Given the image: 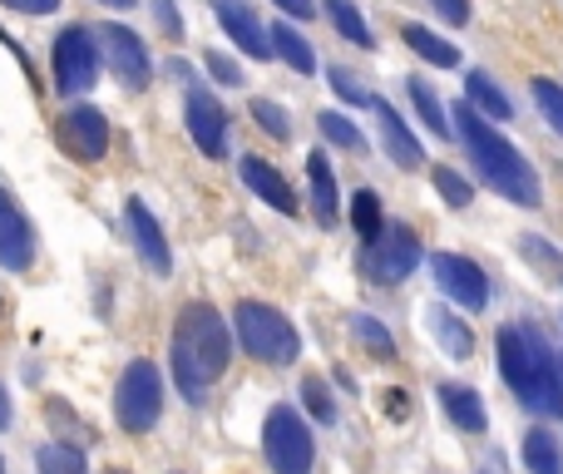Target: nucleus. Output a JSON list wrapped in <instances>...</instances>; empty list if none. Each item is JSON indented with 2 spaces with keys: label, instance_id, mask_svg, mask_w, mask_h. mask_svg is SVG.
I'll return each mask as SVG.
<instances>
[{
  "label": "nucleus",
  "instance_id": "obj_1",
  "mask_svg": "<svg viewBox=\"0 0 563 474\" xmlns=\"http://www.w3.org/2000/svg\"><path fill=\"white\" fill-rule=\"evenodd\" d=\"M499 375L529 415H563V375L559 351L533 326H499Z\"/></svg>",
  "mask_w": 563,
  "mask_h": 474
},
{
  "label": "nucleus",
  "instance_id": "obj_2",
  "mask_svg": "<svg viewBox=\"0 0 563 474\" xmlns=\"http://www.w3.org/2000/svg\"><path fill=\"white\" fill-rule=\"evenodd\" d=\"M454 134H460L464 148H470L484 188H494L499 198H509V203H519V207H539L543 203L539 173L529 168V158H523L484 114H474L470 104H460L454 109Z\"/></svg>",
  "mask_w": 563,
  "mask_h": 474
},
{
  "label": "nucleus",
  "instance_id": "obj_3",
  "mask_svg": "<svg viewBox=\"0 0 563 474\" xmlns=\"http://www.w3.org/2000/svg\"><path fill=\"white\" fill-rule=\"evenodd\" d=\"M233 361V341H227L223 316L207 302L183 306L173 326V381L188 400H203V391L227 371Z\"/></svg>",
  "mask_w": 563,
  "mask_h": 474
},
{
  "label": "nucleus",
  "instance_id": "obj_4",
  "mask_svg": "<svg viewBox=\"0 0 563 474\" xmlns=\"http://www.w3.org/2000/svg\"><path fill=\"white\" fill-rule=\"evenodd\" d=\"M233 331H237V341H243V351L252 356V361L292 365L296 356H302V336H296V326L267 302H237Z\"/></svg>",
  "mask_w": 563,
  "mask_h": 474
},
{
  "label": "nucleus",
  "instance_id": "obj_5",
  "mask_svg": "<svg viewBox=\"0 0 563 474\" xmlns=\"http://www.w3.org/2000/svg\"><path fill=\"white\" fill-rule=\"evenodd\" d=\"M262 454L272 464V474H312L316 440L306 430V420L292 405H272L262 420Z\"/></svg>",
  "mask_w": 563,
  "mask_h": 474
},
{
  "label": "nucleus",
  "instance_id": "obj_6",
  "mask_svg": "<svg viewBox=\"0 0 563 474\" xmlns=\"http://www.w3.org/2000/svg\"><path fill=\"white\" fill-rule=\"evenodd\" d=\"M114 415L128 435H148L158 425V415H164V375H158L154 361H134L119 375Z\"/></svg>",
  "mask_w": 563,
  "mask_h": 474
},
{
  "label": "nucleus",
  "instance_id": "obj_7",
  "mask_svg": "<svg viewBox=\"0 0 563 474\" xmlns=\"http://www.w3.org/2000/svg\"><path fill=\"white\" fill-rule=\"evenodd\" d=\"M99 65H104V55H99V35L89 25H69V30L55 35V84H59V94H85V89L99 79Z\"/></svg>",
  "mask_w": 563,
  "mask_h": 474
},
{
  "label": "nucleus",
  "instance_id": "obj_8",
  "mask_svg": "<svg viewBox=\"0 0 563 474\" xmlns=\"http://www.w3.org/2000/svg\"><path fill=\"white\" fill-rule=\"evenodd\" d=\"M415 262H420V237H415L410 227H401V223L381 227V237L361 247V272L371 276V282H381V286L405 282V276L415 272Z\"/></svg>",
  "mask_w": 563,
  "mask_h": 474
},
{
  "label": "nucleus",
  "instance_id": "obj_9",
  "mask_svg": "<svg viewBox=\"0 0 563 474\" xmlns=\"http://www.w3.org/2000/svg\"><path fill=\"white\" fill-rule=\"evenodd\" d=\"M430 272H435V286H440L450 302L470 306V312H484V306H489V276H484L480 262L454 257V252H435L430 257Z\"/></svg>",
  "mask_w": 563,
  "mask_h": 474
},
{
  "label": "nucleus",
  "instance_id": "obj_10",
  "mask_svg": "<svg viewBox=\"0 0 563 474\" xmlns=\"http://www.w3.org/2000/svg\"><path fill=\"white\" fill-rule=\"evenodd\" d=\"M59 148L75 163H99L109 154V124L94 104H75L59 114Z\"/></svg>",
  "mask_w": 563,
  "mask_h": 474
},
{
  "label": "nucleus",
  "instance_id": "obj_11",
  "mask_svg": "<svg viewBox=\"0 0 563 474\" xmlns=\"http://www.w3.org/2000/svg\"><path fill=\"white\" fill-rule=\"evenodd\" d=\"M0 267L5 272H30L35 267V227H30L25 207L15 203L5 183H0Z\"/></svg>",
  "mask_w": 563,
  "mask_h": 474
},
{
  "label": "nucleus",
  "instance_id": "obj_12",
  "mask_svg": "<svg viewBox=\"0 0 563 474\" xmlns=\"http://www.w3.org/2000/svg\"><path fill=\"white\" fill-rule=\"evenodd\" d=\"M99 55H104V65L114 69L128 89H144L148 75H154L144 40H138L134 30H124V25H104V30H99Z\"/></svg>",
  "mask_w": 563,
  "mask_h": 474
},
{
  "label": "nucleus",
  "instance_id": "obj_13",
  "mask_svg": "<svg viewBox=\"0 0 563 474\" xmlns=\"http://www.w3.org/2000/svg\"><path fill=\"white\" fill-rule=\"evenodd\" d=\"M124 217H128V237H134V252L144 257L148 272H158V276L173 272V252H168V237H164V227H158V217L148 213L144 198H128V203H124Z\"/></svg>",
  "mask_w": 563,
  "mask_h": 474
},
{
  "label": "nucleus",
  "instance_id": "obj_14",
  "mask_svg": "<svg viewBox=\"0 0 563 474\" xmlns=\"http://www.w3.org/2000/svg\"><path fill=\"white\" fill-rule=\"evenodd\" d=\"M188 134H193V144L203 148V158H223L227 154V114L223 104H217L213 94H203V89H188Z\"/></svg>",
  "mask_w": 563,
  "mask_h": 474
},
{
  "label": "nucleus",
  "instance_id": "obj_15",
  "mask_svg": "<svg viewBox=\"0 0 563 474\" xmlns=\"http://www.w3.org/2000/svg\"><path fill=\"white\" fill-rule=\"evenodd\" d=\"M213 15L217 25L233 35V45L252 59H272V40H267V25L243 5V0H213Z\"/></svg>",
  "mask_w": 563,
  "mask_h": 474
},
{
  "label": "nucleus",
  "instance_id": "obj_16",
  "mask_svg": "<svg viewBox=\"0 0 563 474\" xmlns=\"http://www.w3.org/2000/svg\"><path fill=\"white\" fill-rule=\"evenodd\" d=\"M371 109H375V124H381L385 158H391V163H401L405 173H415V168L425 163V148L415 144V134L405 128V119L395 114V104H385V99H371Z\"/></svg>",
  "mask_w": 563,
  "mask_h": 474
},
{
  "label": "nucleus",
  "instance_id": "obj_17",
  "mask_svg": "<svg viewBox=\"0 0 563 474\" xmlns=\"http://www.w3.org/2000/svg\"><path fill=\"white\" fill-rule=\"evenodd\" d=\"M435 400H440V410L450 415L464 435H484L489 415H484L480 391H470V385H460V381H440V385H435Z\"/></svg>",
  "mask_w": 563,
  "mask_h": 474
},
{
  "label": "nucleus",
  "instance_id": "obj_18",
  "mask_svg": "<svg viewBox=\"0 0 563 474\" xmlns=\"http://www.w3.org/2000/svg\"><path fill=\"white\" fill-rule=\"evenodd\" d=\"M243 183L252 188L257 198H262L267 207H277V213H296V193H292V183H286L282 173H277L272 163H262V158H252V154H243Z\"/></svg>",
  "mask_w": 563,
  "mask_h": 474
},
{
  "label": "nucleus",
  "instance_id": "obj_19",
  "mask_svg": "<svg viewBox=\"0 0 563 474\" xmlns=\"http://www.w3.org/2000/svg\"><path fill=\"white\" fill-rule=\"evenodd\" d=\"M306 183H312V213L322 227L336 223V173L331 163H326V154L316 148V154H306Z\"/></svg>",
  "mask_w": 563,
  "mask_h": 474
},
{
  "label": "nucleus",
  "instance_id": "obj_20",
  "mask_svg": "<svg viewBox=\"0 0 563 474\" xmlns=\"http://www.w3.org/2000/svg\"><path fill=\"white\" fill-rule=\"evenodd\" d=\"M464 104L474 109V114H484L489 124H499V119H509V99H504V89L494 84L484 69H470V79H464Z\"/></svg>",
  "mask_w": 563,
  "mask_h": 474
},
{
  "label": "nucleus",
  "instance_id": "obj_21",
  "mask_svg": "<svg viewBox=\"0 0 563 474\" xmlns=\"http://www.w3.org/2000/svg\"><path fill=\"white\" fill-rule=\"evenodd\" d=\"M430 331H435V341H440V351L454 356V361H470L474 356L470 326H464L454 312H444V306H430Z\"/></svg>",
  "mask_w": 563,
  "mask_h": 474
},
{
  "label": "nucleus",
  "instance_id": "obj_22",
  "mask_svg": "<svg viewBox=\"0 0 563 474\" xmlns=\"http://www.w3.org/2000/svg\"><path fill=\"white\" fill-rule=\"evenodd\" d=\"M267 40H272V55H282L296 75H312V69H316V49L306 45L302 30H292V25H282V20H277V25L267 30Z\"/></svg>",
  "mask_w": 563,
  "mask_h": 474
},
{
  "label": "nucleus",
  "instance_id": "obj_23",
  "mask_svg": "<svg viewBox=\"0 0 563 474\" xmlns=\"http://www.w3.org/2000/svg\"><path fill=\"white\" fill-rule=\"evenodd\" d=\"M401 40L415 49L420 59H430V65H440V69H454L460 65V49L450 45V40H440L435 30H425V25H401Z\"/></svg>",
  "mask_w": 563,
  "mask_h": 474
},
{
  "label": "nucleus",
  "instance_id": "obj_24",
  "mask_svg": "<svg viewBox=\"0 0 563 474\" xmlns=\"http://www.w3.org/2000/svg\"><path fill=\"white\" fill-rule=\"evenodd\" d=\"M523 464H529V474H563L559 435H549V430H529V435H523Z\"/></svg>",
  "mask_w": 563,
  "mask_h": 474
},
{
  "label": "nucleus",
  "instance_id": "obj_25",
  "mask_svg": "<svg viewBox=\"0 0 563 474\" xmlns=\"http://www.w3.org/2000/svg\"><path fill=\"white\" fill-rule=\"evenodd\" d=\"M35 470L40 474H89L85 470V450L79 444H65V440H45L35 450Z\"/></svg>",
  "mask_w": 563,
  "mask_h": 474
},
{
  "label": "nucleus",
  "instance_id": "obj_26",
  "mask_svg": "<svg viewBox=\"0 0 563 474\" xmlns=\"http://www.w3.org/2000/svg\"><path fill=\"white\" fill-rule=\"evenodd\" d=\"M410 104H415V114L425 119V128L430 134H440V138H454V124H450V114H444V104L435 99V89L425 84V79H410Z\"/></svg>",
  "mask_w": 563,
  "mask_h": 474
},
{
  "label": "nucleus",
  "instance_id": "obj_27",
  "mask_svg": "<svg viewBox=\"0 0 563 474\" xmlns=\"http://www.w3.org/2000/svg\"><path fill=\"white\" fill-rule=\"evenodd\" d=\"M326 20H331L336 30H341L351 45H361V49H375V40H371V25L361 20V10L351 5V0H326Z\"/></svg>",
  "mask_w": 563,
  "mask_h": 474
},
{
  "label": "nucleus",
  "instance_id": "obj_28",
  "mask_svg": "<svg viewBox=\"0 0 563 474\" xmlns=\"http://www.w3.org/2000/svg\"><path fill=\"white\" fill-rule=\"evenodd\" d=\"M316 128H322V138H326V144H336V148H351V154H365V138H361V128H356L351 119L341 114V109H322V119H316Z\"/></svg>",
  "mask_w": 563,
  "mask_h": 474
},
{
  "label": "nucleus",
  "instance_id": "obj_29",
  "mask_svg": "<svg viewBox=\"0 0 563 474\" xmlns=\"http://www.w3.org/2000/svg\"><path fill=\"white\" fill-rule=\"evenodd\" d=\"M351 223H356V237H361V242H375V237H381V198L371 193V188H361V193L351 198Z\"/></svg>",
  "mask_w": 563,
  "mask_h": 474
},
{
  "label": "nucleus",
  "instance_id": "obj_30",
  "mask_svg": "<svg viewBox=\"0 0 563 474\" xmlns=\"http://www.w3.org/2000/svg\"><path fill=\"white\" fill-rule=\"evenodd\" d=\"M529 89H533V104H539V114L549 119V128H553V134H563V89L553 84L549 75H533Z\"/></svg>",
  "mask_w": 563,
  "mask_h": 474
},
{
  "label": "nucleus",
  "instance_id": "obj_31",
  "mask_svg": "<svg viewBox=\"0 0 563 474\" xmlns=\"http://www.w3.org/2000/svg\"><path fill=\"white\" fill-rule=\"evenodd\" d=\"M351 331H356V341H361L365 351L375 356V361H391V356H395L391 331H385V326L375 321V316H356V321H351Z\"/></svg>",
  "mask_w": 563,
  "mask_h": 474
},
{
  "label": "nucleus",
  "instance_id": "obj_32",
  "mask_svg": "<svg viewBox=\"0 0 563 474\" xmlns=\"http://www.w3.org/2000/svg\"><path fill=\"white\" fill-rule=\"evenodd\" d=\"M519 252L529 257L533 267H543V276H549V282H563V257L553 252V247L543 242L539 233H523V237H519Z\"/></svg>",
  "mask_w": 563,
  "mask_h": 474
},
{
  "label": "nucleus",
  "instance_id": "obj_33",
  "mask_svg": "<svg viewBox=\"0 0 563 474\" xmlns=\"http://www.w3.org/2000/svg\"><path fill=\"white\" fill-rule=\"evenodd\" d=\"M430 183H435V193H440L450 207H470L474 188H470V178H460V173H454V168H435V173H430Z\"/></svg>",
  "mask_w": 563,
  "mask_h": 474
},
{
  "label": "nucleus",
  "instance_id": "obj_34",
  "mask_svg": "<svg viewBox=\"0 0 563 474\" xmlns=\"http://www.w3.org/2000/svg\"><path fill=\"white\" fill-rule=\"evenodd\" d=\"M252 119L262 124V134H272V138H292V119H286V109L282 104H272V99H252Z\"/></svg>",
  "mask_w": 563,
  "mask_h": 474
},
{
  "label": "nucleus",
  "instance_id": "obj_35",
  "mask_svg": "<svg viewBox=\"0 0 563 474\" xmlns=\"http://www.w3.org/2000/svg\"><path fill=\"white\" fill-rule=\"evenodd\" d=\"M302 395H306V410H312L322 425H331V420H336L331 391H326V385H322V375H306V381H302Z\"/></svg>",
  "mask_w": 563,
  "mask_h": 474
},
{
  "label": "nucleus",
  "instance_id": "obj_36",
  "mask_svg": "<svg viewBox=\"0 0 563 474\" xmlns=\"http://www.w3.org/2000/svg\"><path fill=\"white\" fill-rule=\"evenodd\" d=\"M331 89L346 99V104H356V109H361V104H371V99H375L365 84H356V75H351V69H331Z\"/></svg>",
  "mask_w": 563,
  "mask_h": 474
},
{
  "label": "nucleus",
  "instance_id": "obj_37",
  "mask_svg": "<svg viewBox=\"0 0 563 474\" xmlns=\"http://www.w3.org/2000/svg\"><path fill=\"white\" fill-rule=\"evenodd\" d=\"M430 10L444 25H470V0H430Z\"/></svg>",
  "mask_w": 563,
  "mask_h": 474
},
{
  "label": "nucleus",
  "instance_id": "obj_38",
  "mask_svg": "<svg viewBox=\"0 0 563 474\" xmlns=\"http://www.w3.org/2000/svg\"><path fill=\"white\" fill-rule=\"evenodd\" d=\"M203 65L213 69V75L223 79V84H243V69H237V65H233V59H227V55H217V49H213V55H203Z\"/></svg>",
  "mask_w": 563,
  "mask_h": 474
},
{
  "label": "nucleus",
  "instance_id": "obj_39",
  "mask_svg": "<svg viewBox=\"0 0 563 474\" xmlns=\"http://www.w3.org/2000/svg\"><path fill=\"white\" fill-rule=\"evenodd\" d=\"M154 20H158V25H164V35H168V40H178V35H183V20H178L173 0H158V5H154Z\"/></svg>",
  "mask_w": 563,
  "mask_h": 474
},
{
  "label": "nucleus",
  "instance_id": "obj_40",
  "mask_svg": "<svg viewBox=\"0 0 563 474\" xmlns=\"http://www.w3.org/2000/svg\"><path fill=\"white\" fill-rule=\"evenodd\" d=\"M385 415H391V420H410V395H405V391H385Z\"/></svg>",
  "mask_w": 563,
  "mask_h": 474
},
{
  "label": "nucleus",
  "instance_id": "obj_41",
  "mask_svg": "<svg viewBox=\"0 0 563 474\" xmlns=\"http://www.w3.org/2000/svg\"><path fill=\"white\" fill-rule=\"evenodd\" d=\"M10 10H20V15H49V10L59 5V0H5Z\"/></svg>",
  "mask_w": 563,
  "mask_h": 474
},
{
  "label": "nucleus",
  "instance_id": "obj_42",
  "mask_svg": "<svg viewBox=\"0 0 563 474\" xmlns=\"http://www.w3.org/2000/svg\"><path fill=\"white\" fill-rule=\"evenodd\" d=\"M277 5H282L292 20H312L316 15V0H277Z\"/></svg>",
  "mask_w": 563,
  "mask_h": 474
},
{
  "label": "nucleus",
  "instance_id": "obj_43",
  "mask_svg": "<svg viewBox=\"0 0 563 474\" xmlns=\"http://www.w3.org/2000/svg\"><path fill=\"white\" fill-rule=\"evenodd\" d=\"M10 415H15V410H10V395H5V385H0V430L10 425Z\"/></svg>",
  "mask_w": 563,
  "mask_h": 474
},
{
  "label": "nucleus",
  "instance_id": "obj_44",
  "mask_svg": "<svg viewBox=\"0 0 563 474\" xmlns=\"http://www.w3.org/2000/svg\"><path fill=\"white\" fill-rule=\"evenodd\" d=\"M104 5H124L128 10V5H138V0H104Z\"/></svg>",
  "mask_w": 563,
  "mask_h": 474
},
{
  "label": "nucleus",
  "instance_id": "obj_45",
  "mask_svg": "<svg viewBox=\"0 0 563 474\" xmlns=\"http://www.w3.org/2000/svg\"><path fill=\"white\" fill-rule=\"evenodd\" d=\"M104 474H128V470H104Z\"/></svg>",
  "mask_w": 563,
  "mask_h": 474
},
{
  "label": "nucleus",
  "instance_id": "obj_46",
  "mask_svg": "<svg viewBox=\"0 0 563 474\" xmlns=\"http://www.w3.org/2000/svg\"><path fill=\"white\" fill-rule=\"evenodd\" d=\"M559 375H563V351H559Z\"/></svg>",
  "mask_w": 563,
  "mask_h": 474
},
{
  "label": "nucleus",
  "instance_id": "obj_47",
  "mask_svg": "<svg viewBox=\"0 0 563 474\" xmlns=\"http://www.w3.org/2000/svg\"><path fill=\"white\" fill-rule=\"evenodd\" d=\"M0 474H5V460H0Z\"/></svg>",
  "mask_w": 563,
  "mask_h": 474
},
{
  "label": "nucleus",
  "instance_id": "obj_48",
  "mask_svg": "<svg viewBox=\"0 0 563 474\" xmlns=\"http://www.w3.org/2000/svg\"><path fill=\"white\" fill-rule=\"evenodd\" d=\"M484 474H494V470H484Z\"/></svg>",
  "mask_w": 563,
  "mask_h": 474
}]
</instances>
